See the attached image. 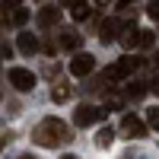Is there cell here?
<instances>
[{
  "mask_svg": "<svg viewBox=\"0 0 159 159\" xmlns=\"http://www.w3.org/2000/svg\"><path fill=\"white\" fill-rule=\"evenodd\" d=\"M57 22H61V10L57 7H45L38 13V25H42V29H51V25H57Z\"/></svg>",
  "mask_w": 159,
  "mask_h": 159,
  "instance_id": "obj_8",
  "label": "cell"
},
{
  "mask_svg": "<svg viewBox=\"0 0 159 159\" xmlns=\"http://www.w3.org/2000/svg\"><path fill=\"white\" fill-rule=\"evenodd\" d=\"M16 45H19V51H22L25 57H32L35 51H38V38H35L32 32H19V42H16Z\"/></svg>",
  "mask_w": 159,
  "mask_h": 159,
  "instance_id": "obj_9",
  "label": "cell"
},
{
  "mask_svg": "<svg viewBox=\"0 0 159 159\" xmlns=\"http://www.w3.org/2000/svg\"><path fill=\"white\" fill-rule=\"evenodd\" d=\"M19 159H32V156H19Z\"/></svg>",
  "mask_w": 159,
  "mask_h": 159,
  "instance_id": "obj_25",
  "label": "cell"
},
{
  "mask_svg": "<svg viewBox=\"0 0 159 159\" xmlns=\"http://www.w3.org/2000/svg\"><path fill=\"white\" fill-rule=\"evenodd\" d=\"M153 92H156V96H159V76L153 80Z\"/></svg>",
  "mask_w": 159,
  "mask_h": 159,
  "instance_id": "obj_21",
  "label": "cell"
},
{
  "mask_svg": "<svg viewBox=\"0 0 159 159\" xmlns=\"http://www.w3.org/2000/svg\"><path fill=\"white\" fill-rule=\"evenodd\" d=\"M61 3H70V7H73V3H76V0H61Z\"/></svg>",
  "mask_w": 159,
  "mask_h": 159,
  "instance_id": "obj_24",
  "label": "cell"
},
{
  "mask_svg": "<svg viewBox=\"0 0 159 159\" xmlns=\"http://www.w3.org/2000/svg\"><path fill=\"white\" fill-rule=\"evenodd\" d=\"M153 45H156V35L150 29H140V45L137 48H153Z\"/></svg>",
  "mask_w": 159,
  "mask_h": 159,
  "instance_id": "obj_16",
  "label": "cell"
},
{
  "mask_svg": "<svg viewBox=\"0 0 159 159\" xmlns=\"http://www.w3.org/2000/svg\"><path fill=\"white\" fill-rule=\"evenodd\" d=\"M51 99H54V102H67V99H70V86H67V83H54Z\"/></svg>",
  "mask_w": 159,
  "mask_h": 159,
  "instance_id": "obj_14",
  "label": "cell"
},
{
  "mask_svg": "<svg viewBox=\"0 0 159 159\" xmlns=\"http://www.w3.org/2000/svg\"><path fill=\"white\" fill-rule=\"evenodd\" d=\"M121 134L130 137V140H140V137H147V124H143L137 115H124L121 118Z\"/></svg>",
  "mask_w": 159,
  "mask_h": 159,
  "instance_id": "obj_5",
  "label": "cell"
},
{
  "mask_svg": "<svg viewBox=\"0 0 159 159\" xmlns=\"http://www.w3.org/2000/svg\"><path fill=\"white\" fill-rule=\"evenodd\" d=\"M118 29H121V22H118V19H105V22H102V42H105V45L115 42V38H118Z\"/></svg>",
  "mask_w": 159,
  "mask_h": 159,
  "instance_id": "obj_10",
  "label": "cell"
},
{
  "mask_svg": "<svg viewBox=\"0 0 159 159\" xmlns=\"http://www.w3.org/2000/svg\"><path fill=\"white\" fill-rule=\"evenodd\" d=\"M147 13H150V19H156V22H159V0H153Z\"/></svg>",
  "mask_w": 159,
  "mask_h": 159,
  "instance_id": "obj_19",
  "label": "cell"
},
{
  "mask_svg": "<svg viewBox=\"0 0 159 159\" xmlns=\"http://www.w3.org/2000/svg\"><path fill=\"white\" fill-rule=\"evenodd\" d=\"M105 115H108V108H96V105H80V108L73 111V121H76L80 127H86V124H96V121H102Z\"/></svg>",
  "mask_w": 159,
  "mask_h": 159,
  "instance_id": "obj_3",
  "label": "cell"
},
{
  "mask_svg": "<svg viewBox=\"0 0 159 159\" xmlns=\"http://www.w3.org/2000/svg\"><path fill=\"white\" fill-rule=\"evenodd\" d=\"M121 45H124V48H137V45H140V29H134V25H124Z\"/></svg>",
  "mask_w": 159,
  "mask_h": 159,
  "instance_id": "obj_11",
  "label": "cell"
},
{
  "mask_svg": "<svg viewBox=\"0 0 159 159\" xmlns=\"http://www.w3.org/2000/svg\"><path fill=\"white\" fill-rule=\"evenodd\" d=\"M147 121H150V124L159 130V108H150V111H147Z\"/></svg>",
  "mask_w": 159,
  "mask_h": 159,
  "instance_id": "obj_18",
  "label": "cell"
},
{
  "mask_svg": "<svg viewBox=\"0 0 159 159\" xmlns=\"http://www.w3.org/2000/svg\"><path fill=\"white\" fill-rule=\"evenodd\" d=\"M32 140L38 147H64V143L73 140V134H70V127L64 124L61 118H45V121L32 130Z\"/></svg>",
  "mask_w": 159,
  "mask_h": 159,
  "instance_id": "obj_1",
  "label": "cell"
},
{
  "mask_svg": "<svg viewBox=\"0 0 159 159\" xmlns=\"http://www.w3.org/2000/svg\"><path fill=\"white\" fill-rule=\"evenodd\" d=\"M137 70V57H121L118 64H111L108 70H105V80H111V83H118V80H127L130 73Z\"/></svg>",
  "mask_w": 159,
  "mask_h": 159,
  "instance_id": "obj_2",
  "label": "cell"
},
{
  "mask_svg": "<svg viewBox=\"0 0 159 159\" xmlns=\"http://www.w3.org/2000/svg\"><path fill=\"white\" fill-rule=\"evenodd\" d=\"M22 0H3V7H19Z\"/></svg>",
  "mask_w": 159,
  "mask_h": 159,
  "instance_id": "obj_20",
  "label": "cell"
},
{
  "mask_svg": "<svg viewBox=\"0 0 159 159\" xmlns=\"http://www.w3.org/2000/svg\"><path fill=\"white\" fill-rule=\"evenodd\" d=\"M143 92H147V86H140V83H127V89H124V96H127V99H140Z\"/></svg>",
  "mask_w": 159,
  "mask_h": 159,
  "instance_id": "obj_15",
  "label": "cell"
},
{
  "mask_svg": "<svg viewBox=\"0 0 159 159\" xmlns=\"http://www.w3.org/2000/svg\"><path fill=\"white\" fill-rule=\"evenodd\" d=\"M10 83L16 86L19 92H29V89H35V73L32 70H25V67H10Z\"/></svg>",
  "mask_w": 159,
  "mask_h": 159,
  "instance_id": "obj_4",
  "label": "cell"
},
{
  "mask_svg": "<svg viewBox=\"0 0 159 159\" xmlns=\"http://www.w3.org/2000/svg\"><path fill=\"white\" fill-rule=\"evenodd\" d=\"M96 70V57L92 54H76L73 61H70V73L73 76H86V73H92Z\"/></svg>",
  "mask_w": 159,
  "mask_h": 159,
  "instance_id": "obj_6",
  "label": "cell"
},
{
  "mask_svg": "<svg viewBox=\"0 0 159 159\" xmlns=\"http://www.w3.org/2000/svg\"><path fill=\"white\" fill-rule=\"evenodd\" d=\"M61 159H76V156H73V153H67V156H61Z\"/></svg>",
  "mask_w": 159,
  "mask_h": 159,
  "instance_id": "obj_23",
  "label": "cell"
},
{
  "mask_svg": "<svg viewBox=\"0 0 159 159\" xmlns=\"http://www.w3.org/2000/svg\"><path fill=\"white\" fill-rule=\"evenodd\" d=\"M96 3H99V7H108V3H111V0H96Z\"/></svg>",
  "mask_w": 159,
  "mask_h": 159,
  "instance_id": "obj_22",
  "label": "cell"
},
{
  "mask_svg": "<svg viewBox=\"0 0 159 159\" xmlns=\"http://www.w3.org/2000/svg\"><path fill=\"white\" fill-rule=\"evenodd\" d=\"M111 143H115V130H111V127H102L99 134H96V147H99V150H108Z\"/></svg>",
  "mask_w": 159,
  "mask_h": 159,
  "instance_id": "obj_12",
  "label": "cell"
},
{
  "mask_svg": "<svg viewBox=\"0 0 159 159\" xmlns=\"http://www.w3.org/2000/svg\"><path fill=\"white\" fill-rule=\"evenodd\" d=\"M25 19H29V10H22V7H16V10H13V22H16V25H22Z\"/></svg>",
  "mask_w": 159,
  "mask_h": 159,
  "instance_id": "obj_17",
  "label": "cell"
},
{
  "mask_svg": "<svg viewBox=\"0 0 159 159\" xmlns=\"http://www.w3.org/2000/svg\"><path fill=\"white\" fill-rule=\"evenodd\" d=\"M80 42H83V38H80V32H73V29H61V35H57V45L67 48V51H76Z\"/></svg>",
  "mask_w": 159,
  "mask_h": 159,
  "instance_id": "obj_7",
  "label": "cell"
},
{
  "mask_svg": "<svg viewBox=\"0 0 159 159\" xmlns=\"http://www.w3.org/2000/svg\"><path fill=\"white\" fill-rule=\"evenodd\" d=\"M89 13H92V7L86 3V0H76L73 10H70V16H73V19H89Z\"/></svg>",
  "mask_w": 159,
  "mask_h": 159,
  "instance_id": "obj_13",
  "label": "cell"
}]
</instances>
